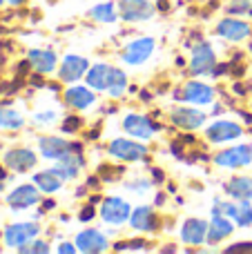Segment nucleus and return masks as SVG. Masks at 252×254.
Instances as JSON below:
<instances>
[{
  "mask_svg": "<svg viewBox=\"0 0 252 254\" xmlns=\"http://www.w3.org/2000/svg\"><path fill=\"white\" fill-rule=\"evenodd\" d=\"M34 183H36V188H38L40 192L54 194V192H58V190L63 188L65 179H63L56 170H45V172H38V174L34 176Z\"/></svg>",
  "mask_w": 252,
  "mask_h": 254,
  "instance_id": "25",
  "label": "nucleus"
},
{
  "mask_svg": "<svg viewBox=\"0 0 252 254\" xmlns=\"http://www.w3.org/2000/svg\"><path fill=\"white\" fill-rule=\"evenodd\" d=\"M123 129L129 136H134L136 140H150L154 136V131L159 129V125H154L147 116H138V114H127L123 119Z\"/></svg>",
  "mask_w": 252,
  "mask_h": 254,
  "instance_id": "9",
  "label": "nucleus"
},
{
  "mask_svg": "<svg viewBox=\"0 0 252 254\" xmlns=\"http://www.w3.org/2000/svg\"><path fill=\"white\" fill-rule=\"evenodd\" d=\"M214 65H217V54H214V49L208 43H199L192 49V61H190L192 74H196V76L212 74Z\"/></svg>",
  "mask_w": 252,
  "mask_h": 254,
  "instance_id": "2",
  "label": "nucleus"
},
{
  "mask_svg": "<svg viewBox=\"0 0 252 254\" xmlns=\"http://www.w3.org/2000/svg\"><path fill=\"white\" fill-rule=\"evenodd\" d=\"M89 16H92L94 20L105 22V25H107V22H114L119 13H116V7L112 2H103V4H96V7L89 11Z\"/></svg>",
  "mask_w": 252,
  "mask_h": 254,
  "instance_id": "28",
  "label": "nucleus"
},
{
  "mask_svg": "<svg viewBox=\"0 0 252 254\" xmlns=\"http://www.w3.org/2000/svg\"><path fill=\"white\" fill-rule=\"evenodd\" d=\"M132 216V205H129L125 198L121 196H110L103 201L101 205V219L105 221L107 225H114V228H121L125 221H129Z\"/></svg>",
  "mask_w": 252,
  "mask_h": 254,
  "instance_id": "1",
  "label": "nucleus"
},
{
  "mask_svg": "<svg viewBox=\"0 0 252 254\" xmlns=\"http://www.w3.org/2000/svg\"><path fill=\"white\" fill-rule=\"evenodd\" d=\"M76 248L85 254H96V252L107 250V239L103 232L89 228V230L78 232V237H76Z\"/></svg>",
  "mask_w": 252,
  "mask_h": 254,
  "instance_id": "15",
  "label": "nucleus"
},
{
  "mask_svg": "<svg viewBox=\"0 0 252 254\" xmlns=\"http://www.w3.org/2000/svg\"><path fill=\"white\" fill-rule=\"evenodd\" d=\"M228 252H252V243H237L228 248Z\"/></svg>",
  "mask_w": 252,
  "mask_h": 254,
  "instance_id": "34",
  "label": "nucleus"
},
{
  "mask_svg": "<svg viewBox=\"0 0 252 254\" xmlns=\"http://www.w3.org/2000/svg\"><path fill=\"white\" fill-rule=\"evenodd\" d=\"M127 190H132V192H136V194H147L150 192V183L147 181H134V183H127Z\"/></svg>",
  "mask_w": 252,
  "mask_h": 254,
  "instance_id": "32",
  "label": "nucleus"
},
{
  "mask_svg": "<svg viewBox=\"0 0 252 254\" xmlns=\"http://www.w3.org/2000/svg\"><path fill=\"white\" fill-rule=\"evenodd\" d=\"M87 58L76 56V54H69V56L63 58V63L58 65V76H61L63 83H76L78 78H83L87 74Z\"/></svg>",
  "mask_w": 252,
  "mask_h": 254,
  "instance_id": "8",
  "label": "nucleus"
},
{
  "mask_svg": "<svg viewBox=\"0 0 252 254\" xmlns=\"http://www.w3.org/2000/svg\"><path fill=\"white\" fill-rule=\"evenodd\" d=\"M205 136L212 143H230V140H237L244 136V127L235 121H217L205 129Z\"/></svg>",
  "mask_w": 252,
  "mask_h": 254,
  "instance_id": "6",
  "label": "nucleus"
},
{
  "mask_svg": "<svg viewBox=\"0 0 252 254\" xmlns=\"http://www.w3.org/2000/svg\"><path fill=\"white\" fill-rule=\"evenodd\" d=\"M125 87H127V76H125L123 69L119 67H112V76H110V85H107V94L112 98H121L125 94Z\"/></svg>",
  "mask_w": 252,
  "mask_h": 254,
  "instance_id": "26",
  "label": "nucleus"
},
{
  "mask_svg": "<svg viewBox=\"0 0 252 254\" xmlns=\"http://www.w3.org/2000/svg\"><path fill=\"white\" fill-rule=\"evenodd\" d=\"M29 63L38 74H49V71L56 69L58 58L52 49H31L29 52Z\"/></svg>",
  "mask_w": 252,
  "mask_h": 254,
  "instance_id": "22",
  "label": "nucleus"
},
{
  "mask_svg": "<svg viewBox=\"0 0 252 254\" xmlns=\"http://www.w3.org/2000/svg\"><path fill=\"white\" fill-rule=\"evenodd\" d=\"M31 85H36V87H43V78H40V76H31Z\"/></svg>",
  "mask_w": 252,
  "mask_h": 254,
  "instance_id": "38",
  "label": "nucleus"
},
{
  "mask_svg": "<svg viewBox=\"0 0 252 254\" xmlns=\"http://www.w3.org/2000/svg\"><path fill=\"white\" fill-rule=\"evenodd\" d=\"M172 123L183 129H196L205 123V114L199 110H192V107H177L172 112Z\"/></svg>",
  "mask_w": 252,
  "mask_h": 254,
  "instance_id": "21",
  "label": "nucleus"
},
{
  "mask_svg": "<svg viewBox=\"0 0 252 254\" xmlns=\"http://www.w3.org/2000/svg\"><path fill=\"white\" fill-rule=\"evenodd\" d=\"M252 161V149L250 145H237V147L223 149L221 154L214 156V163L219 167H228V170H237V167H246Z\"/></svg>",
  "mask_w": 252,
  "mask_h": 254,
  "instance_id": "4",
  "label": "nucleus"
},
{
  "mask_svg": "<svg viewBox=\"0 0 252 254\" xmlns=\"http://www.w3.org/2000/svg\"><path fill=\"white\" fill-rule=\"evenodd\" d=\"M183 101L190 105H210L214 101V89L199 80H190L183 87Z\"/></svg>",
  "mask_w": 252,
  "mask_h": 254,
  "instance_id": "13",
  "label": "nucleus"
},
{
  "mask_svg": "<svg viewBox=\"0 0 252 254\" xmlns=\"http://www.w3.org/2000/svg\"><path fill=\"white\" fill-rule=\"evenodd\" d=\"M110 76H112V67L105 65V63H96L94 67L87 69V74H85V83H87V87H92L94 92H107Z\"/></svg>",
  "mask_w": 252,
  "mask_h": 254,
  "instance_id": "19",
  "label": "nucleus"
},
{
  "mask_svg": "<svg viewBox=\"0 0 252 254\" xmlns=\"http://www.w3.org/2000/svg\"><path fill=\"white\" fill-rule=\"evenodd\" d=\"M40 201V194L34 185H18L16 190H11L7 196V203L11 210H27V207L36 205Z\"/></svg>",
  "mask_w": 252,
  "mask_h": 254,
  "instance_id": "11",
  "label": "nucleus"
},
{
  "mask_svg": "<svg viewBox=\"0 0 252 254\" xmlns=\"http://www.w3.org/2000/svg\"><path fill=\"white\" fill-rule=\"evenodd\" d=\"M232 230H235V225H232L230 216L212 214V223L208 225V243L210 246H214V243L223 241V239H228L232 234Z\"/></svg>",
  "mask_w": 252,
  "mask_h": 254,
  "instance_id": "20",
  "label": "nucleus"
},
{
  "mask_svg": "<svg viewBox=\"0 0 252 254\" xmlns=\"http://www.w3.org/2000/svg\"><path fill=\"white\" fill-rule=\"evenodd\" d=\"M132 250H145V241H132Z\"/></svg>",
  "mask_w": 252,
  "mask_h": 254,
  "instance_id": "37",
  "label": "nucleus"
},
{
  "mask_svg": "<svg viewBox=\"0 0 252 254\" xmlns=\"http://www.w3.org/2000/svg\"><path fill=\"white\" fill-rule=\"evenodd\" d=\"M38 149L49 161H61L65 154L71 152V143L61 138V136H43V138L38 140Z\"/></svg>",
  "mask_w": 252,
  "mask_h": 254,
  "instance_id": "12",
  "label": "nucleus"
},
{
  "mask_svg": "<svg viewBox=\"0 0 252 254\" xmlns=\"http://www.w3.org/2000/svg\"><path fill=\"white\" fill-rule=\"evenodd\" d=\"M250 149H252V145H250Z\"/></svg>",
  "mask_w": 252,
  "mask_h": 254,
  "instance_id": "43",
  "label": "nucleus"
},
{
  "mask_svg": "<svg viewBox=\"0 0 252 254\" xmlns=\"http://www.w3.org/2000/svg\"><path fill=\"white\" fill-rule=\"evenodd\" d=\"M129 225L138 232H152L156 230V216H154V210L150 205H141L132 212L129 216Z\"/></svg>",
  "mask_w": 252,
  "mask_h": 254,
  "instance_id": "23",
  "label": "nucleus"
},
{
  "mask_svg": "<svg viewBox=\"0 0 252 254\" xmlns=\"http://www.w3.org/2000/svg\"><path fill=\"white\" fill-rule=\"evenodd\" d=\"M2 2H4V0H0V4H2Z\"/></svg>",
  "mask_w": 252,
  "mask_h": 254,
  "instance_id": "42",
  "label": "nucleus"
},
{
  "mask_svg": "<svg viewBox=\"0 0 252 254\" xmlns=\"http://www.w3.org/2000/svg\"><path fill=\"white\" fill-rule=\"evenodd\" d=\"M36 163H38V156H36L31 149H27V147L11 149V152L4 154V165H7L9 170L18 172V174H22V172L36 167Z\"/></svg>",
  "mask_w": 252,
  "mask_h": 254,
  "instance_id": "14",
  "label": "nucleus"
},
{
  "mask_svg": "<svg viewBox=\"0 0 252 254\" xmlns=\"http://www.w3.org/2000/svg\"><path fill=\"white\" fill-rule=\"evenodd\" d=\"M54 121H56V112L54 110L36 112L34 114V123H38V125H49V123H54Z\"/></svg>",
  "mask_w": 252,
  "mask_h": 254,
  "instance_id": "31",
  "label": "nucleus"
},
{
  "mask_svg": "<svg viewBox=\"0 0 252 254\" xmlns=\"http://www.w3.org/2000/svg\"><path fill=\"white\" fill-rule=\"evenodd\" d=\"M94 101H96V96H94V89L92 87H78V85H74V87H69L65 92V103L69 107H74V110H89V107L94 105Z\"/></svg>",
  "mask_w": 252,
  "mask_h": 254,
  "instance_id": "18",
  "label": "nucleus"
},
{
  "mask_svg": "<svg viewBox=\"0 0 252 254\" xmlns=\"http://www.w3.org/2000/svg\"><path fill=\"white\" fill-rule=\"evenodd\" d=\"M94 214H96V212H94V207H85V210L83 212H80V221H83V223H85V221H92L94 219Z\"/></svg>",
  "mask_w": 252,
  "mask_h": 254,
  "instance_id": "35",
  "label": "nucleus"
},
{
  "mask_svg": "<svg viewBox=\"0 0 252 254\" xmlns=\"http://www.w3.org/2000/svg\"><path fill=\"white\" fill-rule=\"evenodd\" d=\"M22 125H25V119H22L20 112L9 110V107L0 110V127L2 129H20Z\"/></svg>",
  "mask_w": 252,
  "mask_h": 254,
  "instance_id": "27",
  "label": "nucleus"
},
{
  "mask_svg": "<svg viewBox=\"0 0 252 254\" xmlns=\"http://www.w3.org/2000/svg\"><path fill=\"white\" fill-rule=\"evenodd\" d=\"M152 172H154V179L156 181H163V174H161V170H152Z\"/></svg>",
  "mask_w": 252,
  "mask_h": 254,
  "instance_id": "40",
  "label": "nucleus"
},
{
  "mask_svg": "<svg viewBox=\"0 0 252 254\" xmlns=\"http://www.w3.org/2000/svg\"><path fill=\"white\" fill-rule=\"evenodd\" d=\"M7 2H9V4H22L25 0H7Z\"/></svg>",
  "mask_w": 252,
  "mask_h": 254,
  "instance_id": "41",
  "label": "nucleus"
},
{
  "mask_svg": "<svg viewBox=\"0 0 252 254\" xmlns=\"http://www.w3.org/2000/svg\"><path fill=\"white\" fill-rule=\"evenodd\" d=\"M110 154L114 158H119V161H141V158H145L147 154V147L141 143H136V140H129V138H116L110 143Z\"/></svg>",
  "mask_w": 252,
  "mask_h": 254,
  "instance_id": "3",
  "label": "nucleus"
},
{
  "mask_svg": "<svg viewBox=\"0 0 252 254\" xmlns=\"http://www.w3.org/2000/svg\"><path fill=\"white\" fill-rule=\"evenodd\" d=\"M217 34L223 40H230V43H239V40L248 38L250 36V25L244 20H237V18H226L217 25Z\"/></svg>",
  "mask_w": 252,
  "mask_h": 254,
  "instance_id": "16",
  "label": "nucleus"
},
{
  "mask_svg": "<svg viewBox=\"0 0 252 254\" xmlns=\"http://www.w3.org/2000/svg\"><path fill=\"white\" fill-rule=\"evenodd\" d=\"M20 252L25 254H47L49 252V246L45 241H36V239H31L29 243H25L22 248H18Z\"/></svg>",
  "mask_w": 252,
  "mask_h": 254,
  "instance_id": "29",
  "label": "nucleus"
},
{
  "mask_svg": "<svg viewBox=\"0 0 252 254\" xmlns=\"http://www.w3.org/2000/svg\"><path fill=\"white\" fill-rule=\"evenodd\" d=\"M38 232L40 228L36 223H13L4 230V243L9 248H22L31 239L38 237Z\"/></svg>",
  "mask_w": 252,
  "mask_h": 254,
  "instance_id": "10",
  "label": "nucleus"
},
{
  "mask_svg": "<svg viewBox=\"0 0 252 254\" xmlns=\"http://www.w3.org/2000/svg\"><path fill=\"white\" fill-rule=\"evenodd\" d=\"M78 248L76 246H71V243H63V246H58V252L61 254H69V252H76Z\"/></svg>",
  "mask_w": 252,
  "mask_h": 254,
  "instance_id": "36",
  "label": "nucleus"
},
{
  "mask_svg": "<svg viewBox=\"0 0 252 254\" xmlns=\"http://www.w3.org/2000/svg\"><path fill=\"white\" fill-rule=\"evenodd\" d=\"M121 18L127 22H141L154 16V7L150 0H119Z\"/></svg>",
  "mask_w": 252,
  "mask_h": 254,
  "instance_id": "5",
  "label": "nucleus"
},
{
  "mask_svg": "<svg viewBox=\"0 0 252 254\" xmlns=\"http://www.w3.org/2000/svg\"><path fill=\"white\" fill-rule=\"evenodd\" d=\"M54 207H56V203H54V201H45V207H43V210H54Z\"/></svg>",
  "mask_w": 252,
  "mask_h": 254,
  "instance_id": "39",
  "label": "nucleus"
},
{
  "mask_svg": "<svg viewBox=\"0 0 252 254\" xmlns=\"http://www.w3.org/2000/svg\"><path fill=\"white\" fill-rule=\"evenodd\" d=\"M226 194L232 196L235 201H250L252 198V179L250 176H235L232 181H228Z\"/></svg>",
  "mask_w": 252,
  "mask_h": 254,
  "instance_id": "24",
  "label": "nucleus"
},
{
  "mask_svg": "<svg viewBox=\"0 0 252 254\" xmlns=\"http://www.w3.org/2000/svg\"><path fill=\"white\" fill-rule=\"evenodd\" d=\"M228 11L230 13H248V16H252V0H232Z\"/></svg>",
  "mask_w": 252,
  "mask_h": 254,
  "instance_id": "30",
  "label": "nucleus"
},
{
  "mask_svg": "<svg viewBox=\"0 0 252 254\" xmlns=\"http://www.w3.org/2000/svg\"><path fill=\"white\" fill-rule=\"evenodd\" d=\"M152 52H154V38H136L125 47L123 63L125 65H132V67L143 65V63L152 56Z\"/></svg>",
  "mask_w": 252,
  "mask_h": 254,
  "instance_id": "7",
  "label": "nucleus"
},
{
  "mask_svg": "<svg viewBox=\"0 0 252 254\" xmlns=\"http://www.w3.org/2000/svg\"><path fill=\"white\" fill-rule=\"evenodd\" d=\"M181 241L188 246H201L208 241V223L201 219H188L181 228Z\"/></svg>",
  "mask_w": 252,
  "mask_h": 254,
  "instance_id": "17",
  "label": "nucleus"
},
{
  "mask_svg": "<svg viewBox=\"0 0 252 254\" xmlns=\"http://www.w3.org/2000/svg\"><path fill=\"white\" fill-rule=\"evenodd\" d=\"M80 127V119L78 116H69V119L63 123V131H76Z\"/></svg>",
  "mask_w": 252,
  "mask_h": 254,
  "instance_id": "33",
  "label": "nucleus"
}]
</instances>
